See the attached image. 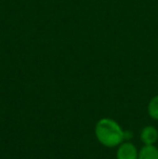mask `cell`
I'll use <instances>...</instances> for the list:
<instances>
[{"mask_svg":"<svg viewBox=\"0 0 158 159\" xmlns=\"http://www.w3.org/2000/svg\"><path fill=\"white\" fill-rule=\"evenodd\" d=\"M95 135L104 146L115 147L122 143L124 132L116 121L110 118H103L95 126Z\"/></svg>","mask_w":158,"mask_h":159,"instance_id":"1","label":"cell"},{"mask_svg":"<svg viewBox=\"0 0 158 159\" xmlns=\"http://www.w3.org/2000/svg\"><path fill=\"white\" fill-rule=\"evenodd\" d=\"M139 153L137 147L130 142L121 143L117 151V159H138Z\"/></svg>","mask_w":158,"mask_h":159,"instance_id":"2","label":"cell"},{"mask_svg":"<svg viewBox=\"0 0 158 159\" xmlns=\"http://www.w3.org/2000/svg\"><path fill=\"white\" fill-rule=\"evenodd\" d=\"M141 140L145 145H154L158 140V130L153 126H146L141 131Z\"/></svg>","mask_w":158,"mask_h":159,"instance_id":"3","label":"cell"},{"mask_svg":"<svg viewBox=\"0 0 158 159\" xmlns=\"http://www.w3.org/2000/svg\"><path fill=\"white\" fill-rule=\"evenodd\" d=\"M138 159H158V148L154 145H145L139 152Z\"/></svg>","mask_w":158,"mask_h":159,"instance_id":"4","label":"cell"},{"mask_svg":"<svg viewBox=\"0 0 158 159\" xmlns=\"http://www.w3.org/2000/svg\"><path fill=\"white\" fill-rule=\"evenodd\" d=\"M148 115L155 120H158V95L154 96V98L151 100V102L148 103L147 107Z\"/></svg>","mask_w":158,"mask_h":159,"instance_id":"5","label":"cell"}]
</instances>
